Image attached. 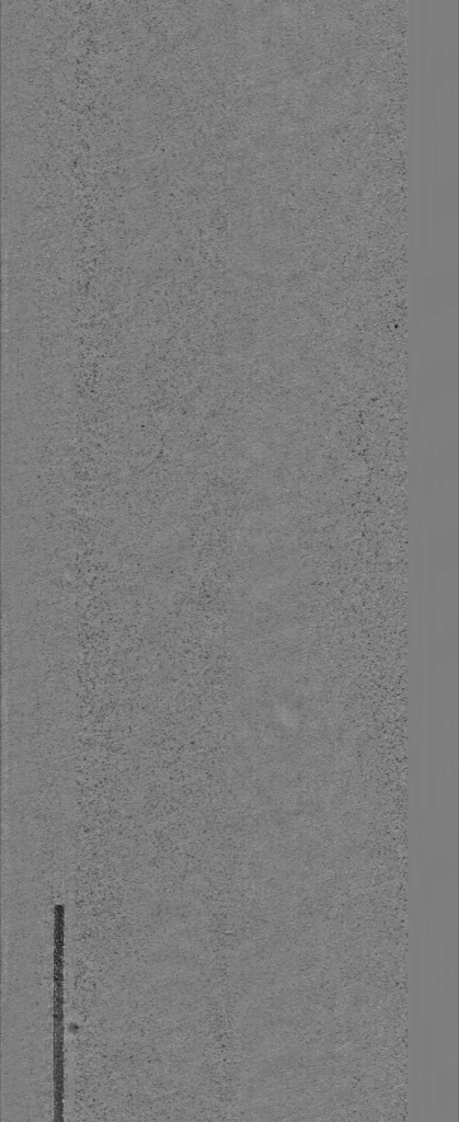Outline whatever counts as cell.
<instances>
[{
  "label": "cell",
  "mask_w": 459,
  "mask_h": 1122,
  "mask_svg": "<svg viewBox=\"0 0 459 1122\" xmlns=\"http://www.w3.org/2000/svg\"><path fill=\"white\" fill-rule=\"evenodd\" d=\"M64 944L65 908H54V1120L62 1121L64 1111Z\"/></svg>",
  "instance_id": "6da1fadb"
}]
</instances>
